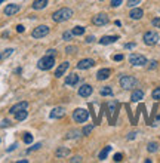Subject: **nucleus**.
Returning <instances> with one entry per match:
<instances>
[{
    "label": "nucleus",
    "mask_w": 160,
    "mask_h": 163,
    "mask_svg": "<svg viewBox=\"0 0 160 163\" xmlns=\"http://www.w3.org/2000/svg\"><path fill=\"white\" fill-rule=\"evenodd\" d=\"M71 16H73V11H71L70 8H62V9L54 12L52 19H54L55 22H64V21H68Z\"/></svg>",
    "instance_id": "obj_1"
},
{
    "label": "nucleus",
    "mask_w": 160,
    "mask_h": 163,
    "mask_svg": "<svg viewBox=\"0 0 160 163\" xmlns=\"http://www.w3.org/2000/svg\"><path fill=\"white\" fill-rule=\"evenodd\" d=\"M119 82H120V86L126 90H132L133 87H136V85H138V80L132 76H122Z\"/></svg>",
    "instance_id": "obj_2"
},
{
    "label": "nucleus",
    "mask_w": 160,
    "mask_h": 163,
    "mask_svg": "<svg viewBox=\"0 0 160 163\" xmlns=\"http://www.w3.org/2000/svg\"><path fill=\"white\" fill-rule=\"evenodd\" d=\"M54 64H55V58H54V55H44L43 58L39 59L37 67H39L40 70H51V68L54 67Z\"/></svg>",
    "instance_id": "obj_3"
},
{
    "label": "nucleus",
    "mask_w": 160,
    "mask_h": 163,
    "mask_svg": "<svg viewBox=\"0 0 160 163\" xmlns=\"http://www.w3.org/2000/svg\"><path fill=\"white\" fill-rule=\"evenodd\" d=\"M73 119L74 122L77 123H85L87 119H89V113L85 110V108H76L73 111Z\"/></svg>",
    "instance_id": "obj_4"
},
{
    "label": "nucleus",
    "mask_w": 160,
    "mask_h": 163,
    "mask_svg": "<svg viewBox=\"0 0 160 163\" xmlns=\"http://www.w3.org/2000/svg\"><path fill=\"white\" fill-rule=\"evenodd\" d=\"M129 62L135 67H142L147 64V58L144 55H140V54H130L129 56Z\"/></svg>",
    "instance_id": "obj_5"
},
{
    "label": "nucleus",
    "mask_w": 160,
    "mask_h": 163,
    "mask_svg": "<svg viewBox=\"0 0 160 163\" xmlns=\"http://www.w3.org/2000/svg\"><path fill=\"white\" fill-rule=\"evenodd\" d=\"M144 43L145 44H148V46H153V44H156V43H159V40H160V36L156 33V31H147L145 34H144Z\"/></svg>",
    "instance_id": "obj_6"
},
{
    "label": "nucleus",
    "mask_w": 160,
    "mask_h": 163,
    "mask_svg": "<svg viewBox=\"0 0 160 163\" xmlns=\"http://www.w3.org/2000/svg\"><path fill=\"white\" fill-rule=\"evenodd\" d=\"M48 34H49V27H48V25H39V27H36V28L33 30V33H31V36H33L34 39H42V37L48 36Z\"/></svg>",
    "instance_id": "obj_7"
},
{
    "label": "nucleus",
    "mask_w": 160,
    "mask_h": 163,
    "mask_svg": "<svg viewBox=\"0 0 160 163\" xmlns=\"http://www.w3.org/2000/svg\"><path fill=\"white\" fill-rule=\"evenodd\" d=\"M95 65V61L92 58H85V59H80L79 64H77V68L79 70H89Z\"/></svg>",
    "instance_id": "obj_8"
},
{
    "label": "nucleus",
    "mask_w": 160,
    "mask_h": 163,
    "mask_svg": "<svg viewBox=\"0 0 160 163\" xmlns=\"http://www.w3.org/2000/svg\"><path fill=\"white\" fill-rule=\"evenodd\" d=\"M92 22L95 25H105V24H108V16L105 15V13H98V15H95L94 18H92Z\"/></svg>",
    "instance_id": "obj_9"
},
{
    "label": "nucleus",
    "mask_w": 160,
    "mask_h": 163,
    "mask_svg": "<svg viewBox=\"0 0 160 163\" xmlns=\"http://www.w3.org/2000/svg\"><path fill=\"white\" fill-rule=\"evenodd\" d=\"M92 92H94V87L90 86V85H83L79 89V95L83 97V98H87L89 95H92Z\"/></svg>",
    "instance_id": "obj_10"
},
{
    "label": "nucleus",
    "mask_w": 160,
    "mask_h": 163,
    "mask_svg": "<svg viewBox=\"0 0 160 163\" xmlns=\"http://www.w3.org/2000/svg\"><path fill=\"white\" fill-rule=\"evenodd\" d=\"M19 5H16V3H12V5H8L6 8H5V15H8V16H11V15H15V13H18L19 12Z\"/></svg>",
    "instance_id": "obj_11"
},
{
    "label": "nucleus",
    "mask_w": 160,
    "mask_h": 163,
    "mask_svg": "<svg viewBox=\"0 0 160 163\" xmlns=\"http://www.w3.org/2000/svg\"><path fill=\"white\" fill-rule=\"evenodd\" d=\"M49 116H51V119H62L64 116H65V110L62 107H56V108H54L51 111Z\"/></svg>",
    "instance_id": "obj_12"
},
{
    "label": "nucleus",
    "mask_w": 160,
    "mask_h": 163,
    "mask_svg": "<svg viewBox=\"0 0 160 163\" xmlns=\"http://www.w3.org/2000/svg\"><path fill=\"white\" fill-rule=\"evenodd\" d=\"M142 98H144V92H142L141 89H133V90H132V95H130L132 102H138V101H141Z\"/></svg>",
    "instance_id": "obj_13"
},
{
    "label": "nucleus",
    "mask_w": 160,
    "mask_h": 163,
    "mask_svg": "<svg viewBox=\"0 0 160 163\" xmlns=\"http://www.w3.org/2000/svg\"><path fill=\"white\" fill-rule=\"evenodd\" d=\"M27 107H28V102H25V101H22V102H18V104H15L13 107H11L9 113H11V114H15V113L21 111V110H25Z\"/></svg>",
    "instance_id": "obj_14"
},
{
    "label": "nucleus",
    "mask_w": 160,
    "mask_h": 163,
    "mask_svg": "<svg viewBox=\"0 0 160 163\" xmlns=\"http://www.w3.org/2000/svg\"><path fill=\"white\" fill-rule=\"evenodd\" d=\"M111 74V70L110 68H101L99 71L97 73V79L98 80H107Z\"/></svg>",
    "instance_id": "obj_15"
},
{
    "label": "nucleus",
    "mask_w": 160,
    "mask_h": 163,
    "mask_svg": "<svg viewBox=\"0 0 160 163\" xmlns=\"http://www.w3.org/2000/svg\"><path fill=\"white\" fill-rule=\"evenodd\" d=\"M79 80H80V79H79L77 74H74V73H73V74H68L67 79H65V85H67V86H76V85L79 83Z\"/></svg>",
    "instance_id": "obj_16"
},
{
    "label": "nucleus",
    "mask_w": 160,
    "mask_h": 163,
    "mask_svg": "<svg viewBox=\"0 0 160 163\" xmlns=\"http://www.w3.org/2000/svg\"><path fill=\"white\" fill-rule=\"evenodd\" d=\"M68 67H70V64H68V62H62V64L56 68V71H55V77H56V79H58V77H62V74L68 70Z\"/></svg>",
    "instance_id": "obj_17"
},
{
    "label": "nucleus",
    "mask_w": 160,
    "mask_h": 163,
    "mask_svg": "<svg viewBox=\"0 0 160 163\" xmlns=\"http://www.w3.org/2000/svg\"><path fill=\"white\" fill-rule=\"evenodd\" d=\"M142 15H144V12H142V9H140V8H132V11H130V13H129V16H130L132 19H141Z\"/></svg>",
    "instance_id": "obj_18"
},
{
    "label": "nucleus",
    "mask_w": 160,
    "mask_h": 163,
    "mask_svg": "<svg viewBox=\"0 0 160 163\" xmlns=\"http://www.w3.org/2000/svg\"><path fill=\"white\" fill-rule=\"evenodd\" d=\"M70 148H67V147H59L58 150H56V157L58 159H62V157H68V156H70Z\"/></svg>",
    "instance_id": "obj_19"
},
{
    "label": "nucleus",
    "mask_w": 160,
    "mask_h": 163,
    "mask_svg": "<svg viewBox=\"0 0 160 163\" xmlns=\"http://www.w3.org/2000/svg\"><path fill=\"white\" fill-rule=\"evenodd\" d=\"M116 40H119L117 36H104V37H101L99 43L101 44H111V43H114Z\"/></svg>",
    "instance_id": "obj_20"
},
{
    "label": "nucleus",
    "mask_w": 160,
    "mask_h": 163,
    "mask_svg": "<svg viewBox=\"0 0 160 163\" xmlns=\"http://www.w3.org/2000/svg\"><path fill=\"white\" fill-rule=\"evenodd\" d=\"M46 6H48V0H34L33 2V9H36V11H40Z\"/></svg>",
    "instance_id": "obj_21"
},
{
    "label": "nucleus",
    "mask_w": 160,
    "mask_h": 163,
    "mask_svg": "<svg viewBox=\"0 0 160 163\" xmlns=\"http://www.w3.org/2000/svg\"><path fill=\"white\" fill-rule=\"evenodd\" d=\"M27 116H28V113H27L25 110H21V111L15 113V119H16L18 122H22V120L27 119Z\"/></svg>",
    "instance_id": "obj_22"
},
{
    "label": "nucleus",
    "mask_w": 160,
    "mask_h": 163,
    "mask_svg": "<svg viewBox=\"0 0 160 163\" xmlns=\"http://www.w3.org/2000/svg\"><path fill=\"white\" fill-rule=\"evenodd\" d=\"M111 151V145H107V147H104V150H101V153H99V156H98V159L99 160H104V159H107V156H108V153Z\"/></svg>",
    "instance_id": "obj_23"
},
{
    "label": "nucleus",
    "mask_w": 160,
    "mask_h": 163,
    "mask_svg": "<svg viewBox=\"0 0 160 163\" xmlns=\"http://www.w3.org/2000/svg\"><path fill=\"white\" fill-rule=\"evenodd\" d=\"M99 94H101L102 97H111V95H113V89L108 87V86H105V87H102V89L99 90Z\"/></svg>",
    "instance_id": "obj_24"
},
{
    "label": "nucleus",
    "mask_w": 160,
    "mask_h": 163,
    "mask_svg": "<svg viewBox=\"0 0 160 163\" xmlns=\"http://www.w3.org/2000/svg\"><path fill=\"white\" fill-rule=\"evenodd\" d=\"M71 33H73V36H82V34L85 33V27L77 25V27H74V28L71 30Z\"/></svg>",
    "instance_id": "obj_25"
},
{
    "label": "nucleus",
    "mask_w": 160,
    "mask_h": 163,
    "mask_svg": "<svg viewBox=\"0 0 160 163\" xmlns=\"http://www.w3.org/2000/svg\"><path fill=\"white\" fill-rule=\"evenodd\" d=\"M159 144L157 143H150L148 145H147V150L150 151V153H156V151H159Z\"/></svg>",
    "instance_id": "obj_26"
},
{
    "label": "nucleus",
    "mask_w": 160,
    "mask_h": 163,
    "mask_svg": "<svg viewBox=\"0 0 160 163\" xmlns=\"http://www.w3.org/2000/svg\"><path fill=\"white\" fill-rule=\"evenodd\" d=\"M94 131V125H87V126H85L83 128V131H82V133L85 135V136H87L90 132H92Z\"/></svg>",
    "instance_id": "obj_27"
},
{
    "label": "nucleus",
    "mask_w": 160,
    "mask_h": 163,
    "mask_svg": "<svg viewBox=\"0 0 160 163\" xmlns=\"http://www.w3.org/2000/svg\"><path fill=\"white\" fill-rule=\"evenodd\" d=\"M79 135H80L79 131H71V132H68V133H67L65 138H67V139H73V138H77Z\"/></svg>",
    "instance_id": "obj_28"
},
{
    "label": "nucleus",
    "mask_w": 160,
    "mask_h": 163,
    "mask_svg": "<svg viewBox=\"0 0 160 163\" xmlns=\"http://www.w3.org/2000/svg\"><path fill=\"white\" fill-rule=\"evenodd\" d=\"M151 97H153V99H160V87H156V89L153 90Z\"/></svg>",
    "instance_id": "obj_29"
},
{
    "label": "nucleus",
    "mask_w": 160,
    "mask_h": 163,
    "mask_svg": "<svg viewBox=\"0 0 160 163\" xmlns=\"http://www.w3.org/2000/svg\"><path fill=\"white\" fill-rule=\"evenodd\" d=\"M142 0H128V6L129 8H135L136 5H140Z\"/></svg>",
    "instance_id": "obj_30"
},
{
    "label": "nucleus",
    "mask_w": 160,
    "mask_h": 163,
    "mask_svg": "<svg viewBox=\"0 0 160 163\" xmlns=\"http://www.w3.org/2000/svg\"><path fill=\"white\" fill-rule=\"evenodd\" d=\"M24 143L25 144H31L33 143V135L31 133H25L24 135Z\"/></svg>",
    "instance_id": "obj_31"
},
{
    "label": "nucleus",
    "mask_w": 160,
    "mask_h": 163,
    "mask_svg": "<svg viewBox=\"0 0 160 163\" xmlns=\"http://www.w3.org/2000/svg\"><path fill=\"white\" fill-rule=\"evenodd\" d=\"M40 147H42V143H37V144H34V145H33L31 148H28V150H27V153H33V151H36V150H39Z\"/></svg>",
    "instance_id": "obj_32"
},
{
    "label": "nucleus",
    "mask_w": 160,
    "mask_h": 163,
    "mask_svg": "<svg viewBox=\"0 0 160 163\" xmlns=\"http://www.w3.org/2000/svg\"><path fill=\"white\" fill-rule=\"evenodd\" d=\"M71 37H73V33H71V31H65V33L62 34V39H64V40H71Z\"/></svg>",
    "instance_id": "obj_33"
},
{
    "label": "nucleus",
    "mask_w": 160,
    "mask_h": 163,
    "mask_svg": "<svg viewBox=\"0 0 160 163\" xmlns=\"http://www.w3.org/2000/svg\"><path fill=\"white\" fill-rule=\"evenodd\" d=\"M151 24H153L156 28H160V18H154V19L151 21Z\"/></svg>",
    "instance_id": "obj_34"
},
{
    "label": "nucleus",
    "mask_w": 160,
    "mask_h": 163,
    "mask_svg": "<svg viewBox=\"0 0 160 163\" xmlns=\"http://www.w3.org/2000/svg\"><path fill=\"white\" fill-rule=\"evenodd\" d=\"M122 2H123V0H111V6L113 8H117V6L122 5Z\"/></svg>",
    "instance_id": "obj_35"
},
{
    "label": "nucleus",
    "mask_w": 160,
    "mask_h": 163,
    "mask_svg": "<svg viewBox=\"0 0 160 163\" xmlns=\"http://www.w3.org/2000/svg\"><path fill=\"white\" fill-rule=\"evenodd\" d=\"M71 163H77V162H82V156H74L73 159H70Z\"/></svg>",
    "instance_id": "obj_36"
},
{
    "label": "nucleus",
    "mask_w": 160,
    "mask_h": 163,
    "mask_svg": "<svg viewBox=\"0 0 160 163\" xmlns=\"http://www.w3.org/2000/svg\"><path fill=\"white\" fill-rule=\"evenodd\" d=\"M67 52H70V54H74L76 51H77V48H74V46H67V49H65Z\"/></svg>",
    "instance_id": "obj_37"
},
{
    "label": "nucleus",
    "mask_w": 160,
    "mask_h": 163,
    "mask_svg": "<svg viewBox=\"0 0 160 163\" xmlns=\"http://www.w3.org/2000/svg\"><path fill=\"white\" fill-rule=\"evenodd\" d=\"M122 159H123V156H122L120 153H117V154H114V162H122Z\"/></svg>",
    "instance_id": "obj_38"
},
{
    "label": "nucleus",
    "mask_w": 160,
    "mask_h": 163,
    "mask_svg": "<svg viewBox=\"0 0 160 163\" xmlns=\"http://www.w3.org/2000/svg\"><path fill=\"white\" fill-rule=\"evenodd\" d=\"M12 52H13V49H6V51H5V54L2 55V58H6V56L12 55Z\"/></svg>",
    "instance_id": "obj_39"
},
{
    "label": "nucleus",
    "mask_w": 160,
    "mask_h": 163,
    "mask_svg": "<svg viewBox=\"0 0 160 163\" xmlns=\"http://www.w3.org/2000/svg\"><path fill=\"white\" fill-rule=\"evenodd\" d=\"M113 59H114V61H123V55H122V54L114 55V56H113Z\"/></svg>",
    "instance_id": "obj_40"
},
{
    "label": "nucleus",
    "mask_w": 160,
    "mask_h": 163,
    "mask_svg": "<svg viewBox=\"0 0 160 163\" xmlns=\"http://www.w3.org/2000/svg\"><path fill=\"white\" fill-rule=\"evenodd\" d=\"M156 67H157V61H151V62H150V65H148V68H150V70H154Z\"/></svg>",
    "instance_id": "obj_41"
},
{
    "label": "nucleus",
    "mask_w": 160,
    "mask_h": 163,
    "mask_svg": "<svg viewBox=\"0 0 160 163\" xmlns=\"http://www.w3.org/2000/svg\"><path fill=\"white\" fill-rule=\"evenodd\" d=\"M16 31H18V33H24V31H25L24 25H16Z\"/></svg>",
    "instance_id": "obj_42"
},
{
    "label": "nucleus",
    "mask_w": 160,
    "mask_h": 163,
    "mask_svg": "<svg viewBox=\"0 0 160 163\" xmlns=\"http://www.w3.org/2000/svg\"><path fill=\"white\" fill-rule=\"evenodd\" d=\"M135 46H136L135 43H126L125 48H126V49H132V48H135Z\"/></svg>",
    "instance_id": "obj_43"
},
{
    "label": "nucleus",
    "mask_w": 160,
    "mask_h": 163,
    "mask_svg": "<svg viewBox=\"0 0 160 163\" xmlns=\"http://www.w3.org/2000/svg\"><path fill=\"white\" fill-rule=\"evenodd\" d=\"M94 40H95V37H94V36H89V37H86V42H87V43H92Z\"/></svg>",
    "instance_id": "obj_44"
},
{
    "label": "nucleus",
    "mask_w": 160,
    "mask_h": 163,
    "mask_svg": "<svg viewBox=\"0 0 160 163\" xmlns=\"http://www.w3.org/2000/svg\"><path fill=\"white\" fill-rule=\"evenodd\" d=\"M135 135H136L135 132H132V133H129V136H128V139H133V138H135Z\"/></svg>",
    "instance_id": "obj_45"
},
{
    "label": "nucleus",
    "mask_w": 160,
    "mask_h": 163,
    "mask_svg": "<svg viewBox=\"0 0 160 163\" xmlns=\"http://www.w3.org/2000/svg\"><path fill=\"white\" fill-rule=\"evenodd\" d=\"M48 55H55V51H54V49H49V51H48Z\"/></svg>",
    "instance_id": "obj_46"
},
{
    "label": "nucleus",
    "mask_w": 160,
    "mask_h": 163,
    "mask_svg": "<svg viewBox=\"0 0 160 163\" xmlns=\"http://www.w3.org/2000/svg\"><path fill=\"white\" fill-rule=\"evenodd\" d=\"M8 125H11V122L9 120H3V125L2 126H8Z\"/></svg>",
    "instance_id": "obj_47"
},
{
    "label": "nucleus",
    "mask_w": 160,
    "mask_h": 163,
    "mask_svg": "<svg viewBox=\"0 0 160 163\" xmlns=\"http://www.w3.org/2000/svg\"><path fill=\"white\" fill-rule=\"evenodd\" d=\"M3 2H5V0H0V3H3Z\"/></svg>",
    "instance_id": "obj_48"
},
{
    "label": "nucleus",
    "mask_w": 160,
    "mask_h": 163,
    "mask_svg": "<svg viewBox=\"0 0 160 163\" xmlns=\"http://www.w3.org/2000/svg\"><path fill=\"white\" fill-rule=\"evenodd\" d=\"M0 59H2V55H0Z\"/></svg>",
    "instance_id": "obj_49"
}]
</instances>
